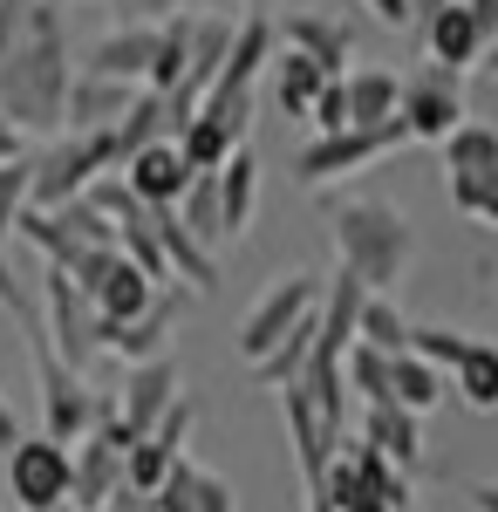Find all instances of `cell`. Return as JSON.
Instances as JSON below:
<instances>
[{"label": "cell", "mask_w": 498, "mask_h": 512, "mask_svg": "<svg viewBox=\"0 0 498 512\" xmlns=\"http://www.w3.org/2000/svg\"><path fill=\"white\" fill-rule=\"evenodd\" d=\"M69 28H62V7L35 0L21 35L0 48V117L14 123L21 137H48L62 130V103H69Z\"/></svg>", "instance_id": "obj_1"}, {"label": "cell", "mask_w": 498, "mask_h": 512, "mask_svg": "<svg viewBox=\"0 0 498 512\" xmlns=\"http://www.w3.org/2000/svg\"><path fill=\"white\" fill-rule=\"evenodd\" d=\"M328 233H335V253H342V274H355L369 294L396 301V280L417 260V226L383 198H342L328 212Z\"/></svg>", "instance_id": "obj_2"}, {"label": "cell", "mask_w": 498, "mask_h": 512, "mask_svg": "<svg viewBox=\"0 0 498 512\" xmlns=\"http://www.w3.org/2000/svg\"><path fill=\"white\" fill-rule=\"evenodd\" d=\"M273 21L267 14H246L239 28H232V48H226V69L219 82L205 89V103H198V117L212 123V130H226L232 144H246V123H253V96H260V76H267L273 62Z\"/></svg>", "instance_id": "obj_3"}, {"label": "cell", "mask_w": 498, "mask_h": 512, "mask_svg": "<svg viewBox=\"0 0 498 512\" xmlns=\"http://www.w3.org/2000/svg\"><path fill=\"white\" fill-rule=\"evenodd\" d=\"M116 171V137L96 130V137H55L48 151L28 158V212H62L76 205L96 178Z\"/></svg>", "instance_id": "obj_4"}, {"label": "cell", "mask_w": 498, "mask_h": 512, "mask_svg": "<svg viewBox=\"0 0 498 512\" xmlns=\"http://www.w3.org/2000/svg\"><path fill=\"white\" fill-rule=\"evenodd\" d=\"M28 362H35V390H41V437H55V444L76 451L82 437H89V424H96V410H103L110 396L89 390L76 369H62L41 328H28Z\"/></svg>", "instance_id": "obj_5"}, {"label": "cell", "mask_w": 498, "mask_h": 512, "mask_svg": "<svg viewBox=\"0 0 498 512\" xmlns=\"http://www.w3.org/2000/svg\"><path fill=\"white\" fill-rule=\"evenodd\" d=\"M321 308V274H287V280H273L267 294L246 308V321H239V362L253 369V362H267L294 328H301L307 315Z\"/></svg>", "instance_id": "obj_6"}, {"label": "cell", "mask_w": 498, "mask_h": 512, "mask_svg": "<svg viewBox=\"0 0 498 512\" xmlns=\"http://www.w3.org/2000/svg\"><path fill=\"white\" fill-rule=\"evenodd\" d=\"M69 492H76V458H69V444H55V437H21L14 451H7V499L14 512H62L69 506Z\"/></svg>", "instance_id": "obj_7"}, {"label": "cell", "mask_w": 498, "mask_h": 512, "mask_svg": "<svg viewBox=\"0 0 498 512\" xmlns=\"http://www.w3.org/2000/svg\"><path fill=\"white\" fill-rule=\"evenodd\" d=\"M96 328H103L96 301H89L69 274H55V267H48V274H41V335H48L55 362L82 376V369L103 355V349H96Z\"/></svg>", "instance_id": "obj_8"}, {"label": "cell", "mask_w": 498, "mask_h": 512, "mask_svg": "<svg viewBox=\"0 0 498 512\" xmlns=\"http://www.w3.org/2000/svg\"><path fill=\"white\" fill-rule=\"evenodd\" d=\"M403 144H410L403 117L376 123V130H335V137H314L301 158H294V178H301L307 192H321V185H335V178H355L362 164H376L383 151H403Z\"/></svg>", "instance_id": "obj_9"}, {"label": "cell", "mask_w": 498, "mask_h": 512, "mask_svg": "<svg viewBox=\"0 0 498 512\" xmlns=\"http://www.w3.org/2000/svg\"><path fill=\"white\" fill-rule=\"evenodd\" d=\"M192 424H198V410L178 396L171 410H164V424H157L151 437H137L130 451H123V492H137V499H151L157 485L171 478V465L185 458V444H192Z\"/></svg>", "instance_id": "obj_10"}, {"label": "cell", "mask_w": 498, "mask_h": 512, "mask_svg": "<svg viewBox=\"0 0 498 512\" xmlns=\"http://www.w3.org/2000/svg\"><path fill=\"white\" fill-rule=\"evenodd\" d=\"M396 117H403V130H410V144H444V137L464 123V82L444 76V69H423V76L403 82Z\"/></svg>", "instance_id": "obj_11"}, {"label": "cell", "mask_w": 498, "mask_h": 512, "mask_svg": "<svg viewBox=\"0 0 498 512\" xmlns=\"http://www.w3.org/2000/svg\"><path fill=\"white\" fill-rule=\"evenodd\" d=\"M178 390H185V376H178V362H171V355L123 369V390H116V417H123V431H130V437H151L157 424H164V410L178 403Z\"/></svg>", "instance_id": "obj_12"}, {"label": "cell", "mask_w": 498, "mask_h": 512, "mask_svg": "<svg viewBox=\"0 0 498 512\" xmlns=\"http://www.w3.org/2000/svg\"><path fill=\"white\" fill-rule=\"evenodd\" d=\"M280 417H287V444H294V465H301V478H307V492L328 478V465L342 458V444L348 437L307 403V390H280Z\"/></svg>", "instance_id": "obj_13"}, {"label": "cell", "mask_w": 498, "mask_h": 512, "mask_svg": "<svg viewBox=\"0 0 498 512\" xmlns=\"http://www.w3.org/2000/svg\"><path fill=\"white\" fill-rule=\"evenodd\" d=\"M123 185H130V198L144 205V212H171L178 198L192 192V171H185V158H178V144L164 137V144H151V151H137V158L116 171Z\"/></svg>", "instance_id": "obj_14"}, {"label": "cell", "mask_w": 498, "mask_h": 512, "mask_svg": "<svg viewBox=\"0 0 498 512\" xmlns=\"http://www.w3.org/2000/svg\"><path fill=\"white\" fill-rule=\"evenodd\" d=\"M273 35H287V48L307 55L321 76H348V55H355V28H348V21L314 14V7H294V14H287V28H273Z\"/></svg>", "instance_id": "obj_15"}, {"label": "cell", "mask_w": 498, "mask_h": 512, "mask_svg": "<svg viewBox=\"0 0 498 512\" xmlns=\"http://www.w3.org/2000/svg\"><path fill=\"white\" fill-rule=\"evenodd\" d=\"M157 62V28H110V35L89 48L82 76H103V82H123V89H144Z\"/></svg>", "instance_id": "obj_16"}, {"label": "cell", "mask_w": 498, "mask_h": 512, "mask_svg": "<svg viewBox=\"0 0 498 512\" xmlns=\"http://www.w3.org/2000/svg\"><path fill=\"white\" fill-rule=\"evenodd\" d=\"M151 512H239V492H232V478L205 472L192 458H178L171 478L151 492Z\"/></svg>", "instance_id": "obj_17"}, {"label": "cell", "mask_w": 498, "mask_h": 512, "mask_svg": "<svg viewBox=\"0 0 498 512\" xmlns=\"http://www.w3.org/2000/svg\"><path fill=\"white\" fill-rule=\"evenodd\" d=\"M130 103H137V89L103 82V76H76V82H69V103H62V137H96V130H116Z\"/></svg>", "instance_id": "obj_18"}, {"label": "cell", "mask_w": 498, "mask_h": 512, "mask_svg": "<svg viewBox=\"0 0 498 512\" xmlns=\"http://www.w3.org/2000/svg\"><path fill=\"white\" fill-rule=\"evenodd\" d=\"M423 48H430V69H444V76H464V69H478V55H485V35H478V21L464 14V0H451L444 14H430V21H423Z\"/></svg>", "instance_id": "obj_19"}, {"label": "cell", "mask_w": 498, "mask_h": 512, "mask_svg": "<svg viewBox=\"0 0 498 512\" xmlns=\"http://www.w3.org/2000/svg\"><path fill=\"white\" fill-rule=\"evenodd\" d=\"M171 321H178V294H164V301H157L144 321H123V328H110V321H103V328H96V349L116 355L123 369L157 362V355H164V335H171Z\"/></svg>", "instance_id": "obj_20"}, {"label": "cell", "mask_w": 498, "mask_h": 512, "mask_svg": "<svg viewBox=\"0 0 498 512\" xmlns=\"http://www.w3.org/2000/svg\"><path fill=\"white\" fill-rule=\"evenodd\" d=\"M69 458H76V492H69V506L76 512H103L116 492H123V451L103 444V437H82Z\"/></svg>", "instance_id": "obj_21"}, {"label": "cell", "mask_w": 498, "mask_h": 512, "mask_svg": "<svg viewBox=\"0 0 498 512\" xmlns=\"http://www.w3.org/2000/svg\"><path fill=\"white\" fill-rule=\"evenodd\" d=\"M362 444L383 451L396 472H417L423 465V417L396 410V403H376V410H362Z\"/></svg>", "instance_id": "obj_22"}, {"label": "cell", "mask_w": 498, "mask_h": 512, "mask_svg": "<svg viewBox=\"0 0 498 512\" xmlns=\"http://www.w3.org/2000/svg\"><path fill=\"white\" fill-rule=\"evenodd\" d=\"M89 301H96V315L110 321V328H123V321H144V315H151L157 301H164V287H157V280H144L130 260H123V253H116V267L96 280V294H89Z\"/></svg>", "instance_id": "obj_23"}, {"label": "cell", "mask_w": 498, "mask_h": 512, "mask_svg": "<svg viewBox=\"0 0 498 512\" xmlns=\"http://www.w3.org/2000/svg\"><path fill=\"white\" fill-rule=\"evenodd\" d=\"M253 212H260V158L239 144V151L226 158V171H219V226H226V239L246 233Z\"/></svg>", "instance_id": "obj_24"}, {"label": "cell", "mask_w": 498, "mask_h": 512, "mask_svg": "<svg viewBox=\"0 0 498 512\" xmlns=\"http://www.w3.org/2000/svg\"><path fill=\"white\" fill-rule=\"evenodd\" d=\"M342 89H348V130H376L403 103V82L389 76V69H348Z\"/></svg>", "instance_id": "obj_25"}, {"label": "cell", "mask_w": 498, "mask_h": 512, "mask_svg": "<svg viewBox=\"0 0 498 512\" xmlns=\"http://www.w3.org/2000/svg\"><path fill=\"white\" fill-rule=\"evenodd\" d=\"M116 137V171L137 158V151H151V144H164L171 137V117H164V96H151V89H137V103L123 110V123L110 130Z\"/></svg>", "instance_id": "obj_26"}, {"label": "cell", "mask_w": 498, "mask_h": 512, "mask_svg": "<svg viewBox=\"0 0 498 512\" xmlns=\"http://www.w3.org/2000/svg\"><path fill=\"white\" fill-rule=\"evenodd\" d=\"M267 69H273V103H280L287 117H307V110H314V96H321L328 82H342V76H321V69H314L307 55H294V48H287V55H273Z\"/></svg>", "instance_id": "obj_27"}, {"label": "cell", "mask_w": 498, "mask_h": 512, "mask_svg": "<svg viewBox=\"0 0 498 512\" xmlns=\"http://www.w3.org/2000/svg\"><path fill=\"white\" fill-rule=\"evenodd\" d=\"M389 403L410 410V417H423V410L444 403V376H437L430 362H417V355H389Z\"/></svg>", "instance_id": "obj_28"}, {"label": "cell", "mask_w": 498, "mask_h": 512, "mask_svg": "<svg viewBox=\"0 0 498 512\" xmlns=\"http://www.w3.org/2000/svg\"><path fill=\"white\" fill-rule=\"evenodd\" d=\"M348 458H355V472H362V485H369V499L383 512H410L417 506V492H410V472H396L383 451H369V444H342Z\"/></svg>", "instance_id": "obj_29"}, {"label": "cell", "mask_w": 498, "mask_h": 512, "mask_svg": "<svg viewBox=\"0 0 498 512\" xmlns=\"http://www.w3.org/2000/svg\"><path fill=\"white\" fill-rule=\"evenodd\" d=\"M185 69H192V14H178V21L157 28V62H151V76H144V89L151 96H171L185 82Z\"/></svg>", "instance_id": "obj_30"}, {"label": "cell", "mask_w": 498, "mask_h": 512, "mask_svg": "<svg viewBox=\"0 0 498 512\" xmlns=\"http://www.w3.org/2000/svg\"><path fill=\"white\" fill-rule=\"evenodd\" d=\"M444 171H451V178L498 171V130H492V123H471V117H464L458 130L444 137Z\"/></svg>", "instance_id": "obj_31"}, {"label": "cell", "mask_w": 498, "mask_h": 512, "mask_svg": "<svg viewBox=\"0 0 498 512\" xmlns=\"http://www.w3.org/2000/svg\"><path fill=\"white\" fill-rule=\"evenodd\" d=\"M355 342L376 349V355H403L410 349V315L396 301H383V294H369L362 301V321H355Z\"/></svg>", "instance_id": "obj_32"}, {"label": "cell", "mask_w": 498, "mask_h": 512, "mask_svg": "<svg viewBox=\"0 0 498 512\" xmlns=\"http://www.w3.org/2000/svg\"><path fill=\"white\" fill-rule=\"evenodd\" d=\"M307 355H314V315H307L267 362H253V383H260V390H294V383L307 376Z\"/></svg>", "instance_id": "obj_33"}, {"label": "cell", "mask_w": 498, "mask_h": 512, "mask_svg": "<svg viewBox=\"0 0 498 512\" xmlns=\"http://www.w3.org/2000/svg\"><path fill=\"white\" fill-rule=\"evenodd\" d=\"M451 390L471 403V410H498V349L492 342H471L464 362L451 369Z\"/></svg>", "instance_id": "obj_34"}, {"label": "cell", "mask_w": 498, "mask_h": 512, "mask_svg": "<svg viewBox=\"0 0 498 512\" xmlns=\"http://www.w3.org/2000/svg\"><path fill=\"white\" fill-rule=\"evenodd\" d=\"M342 383H348V396H362L369 410L389 403V355H376V349H362V342H355V349L342 355Z\"/></svg>", "instance_id": "obj_35"}, {"label": "cell", "mask_w": 498, "mask_h": 512, "mask_svg": "<svg viewBox=\"0 0 498 512\" xmlns=\"http://www.w3.org/2000/svg\"><path fill=\"white\" fill-rule=\"evenodd\" d=\"M464 349H471L464 328H417V321H410V349H403V355H417V362H430V369L444 376V369H458V362H464Z\"/></svg>", "instance_id": "obj_36"}, {"label": "cell", "mask_w": 498, "mask_h": 512, "mask_svg": "<svg viewBox=\"0 0 498 512\" xmlns=\"http://www.w3.org/2000/svg\"><path fill=\"white\" fill-rule=\"evenodd\" d=\"M451 205H458L464 219H478V226H492V233H498V171L451 178Z\"/></svg>", "instance_id": "obj_37"}, {"label": "cell", "mask_w": 498, "mask_h": 512, "mask_svg": "<svg viewBox=\"0 0 498 512\" xmlns=\"http://www.w3.org/2000/svg\"><path fill=\"white\" fill-rule=\"evenodd\" d=\"M21 212H28V158L0 164V239H14Z\"/></svg>", "instance_id": "obj_38"}, {"label": "cell", "mask_w": 498, "mask_h": 512, "mask_svg": "<svg viewBox=\"0 0 498 512\" xmlns=\"http://www.w3.org/2000/svg\"><path fill=\"white\" fill-rule=\"evenodd\" d=\"M116 7V28H164L178 14H192V0H110Z\"/></svg>", "instance_id": "obj_39"}, {"label": "cell", "mask_w": 498, "mask_h": 512, "mask_svg": "<svg viewBox=\"0 0 498 512\" xmlns=\"http://www.w3.org/2000/svg\"><path fill=\"white\" fill-rule=\"evenodd\" d=\"M307 123H314L321 137H335V130H348V89H342V82H328V89L314 96V110H307Z\"/></svg>", "instance_id": "obj_40"}, {"label": "cell", "mask_w": 498, "mask_h": 512, "mask_svg": "<svg viewBox=\"0 0 498 512\" xmlns=\"http://www.w3.org/2000/svg\"><path fill=\"white\" fill-rule=\"evenodd\" d=\"M28 7H35V0H0V48H7V41L21 35V21H28Z\"/></svg>", "instance_id": "obj_41"}, {"label": "cell", "mask_w": 498, "mask_h": 512, "mask_svg": "<svg viewBox=\"0 0 498 512\" xmlns=\"http://www.w3.org/2000/svg\"><path fill=\"white\" fill-rule=\"evenodd\" d=\"M21 417H14V403H7V396H0V458H7V451H14V444H21Z\"/></svg>", "instance_id": "obj_42"}, {"label": "cell", "mask_w": 498, "mask_h": 512, "mask_svg": "<svg viewBox=\"0 0 498 512\" xmlns=\"http://www.w3.org/2000/svg\"><path fill=\"white\" fill-rule=\"evenodd\" d=\"M464 14L478 21V35H485V41L498 35V0H464Z\"/></svg>", "instance_id": "obj_43"}, {"label": "cell", "mask_w": 498, "mask_h": 512, "mask_svg": "<svg viewBox=\"0 0 498 512\" xmlns=\"http://www.w3.org/2000/svg\"><path fill=\"white\" fill-rule=\"evenodd\" d=\"M14 158H28V137H21L14 123L0 117V164H14Z\"/></svg>", "instance_id": "obj_44"}, {"label": "cell", "mask_w": 498, "mask_h": 512, "mask_svg": "<svg viewBox=\"0 0 498 512\" xmlns=\"http://www.w3.org/2000/svg\"><path fill=\"white\" fill-rule=\"evenodd\" d=\"M369 14L389 21V28H403V21H410V0H369Z\"/></svg>", "instance_id": "obj_45"}, {"label": "cell", "mask_w": 498, "mask_h": 512, "mask_svg": "<svg viewBox=\"0 0 498 512\" xmlns=\"http://www.w3.org/2000/svg\"><path fill=\"white\" fill-rule=\"evenodd\" d=\"M444 7H451V0H410V21L423 28V21H430V14H444Z\"/></svg>", "instance_id": "obj_46"}, {"label": "cell", "mask_w": 498, "mask_h": 512, "mask_svg": "<svg viewBox=\"0 0 498 512\" xmlns=\"http://www.w3.org/2000/svg\"><path fill=\"white\" fill-rule=\"evenodd\" d=\"M478 69H492V76H498V35L485 41V55H478Z\"/></svg>", "instance_id": "obj_47"}, {"label": "cell", "mask_w": 498, "mask_h": 512, "mask_svg": "<svg viewBox=\"0 0 498 512\" xmlns=\"http://www.w3.org/2000/svg\"><path fill=\"white\" fill-rule=\"evenodd\" d=\"M307 512H328V506H321V499H314V492H307Z\"/></svg>", "instance_id": "obj_48"}, {"label": "cell", "mask_w": 498, "mask_h": 512, "mask_svg": "<svg viewBox=\"0 0 498 512\" xmlns=\"http://www.w3.org/2000/svg\"><path fill=\"white\" fill-rule=\"evenodd\" d=\"M253 7H267V0H253Z\"/></svg>", "instance_id": "obj_49"}, {"label": "cell", "mask_w": 498, "mask_h": 512, "mask_svg": "<svg viewBox=\"0 0 498 512\" xmlns=\"http://www.w3.org/2000/svg\"><path fill=\"white\" fill-rule=\"evenodd\" d=\"M62 512H76V506H62Z\"/></svg>", "instance_id": "obj_50"}, {"label": "cell", "mask_w": 498, "mask_h": 512, "mask_svg": "<svg viewBox=\"0 0 498 512\" xmlns=\"http://www.w3.org/2000/svg\"><path fill=\"white\" fill-rule=\"evenodd\" d=\"M410 512H417V506H410Z\"/></svg>", "instance_id": "obj_51"}]
</instances>
